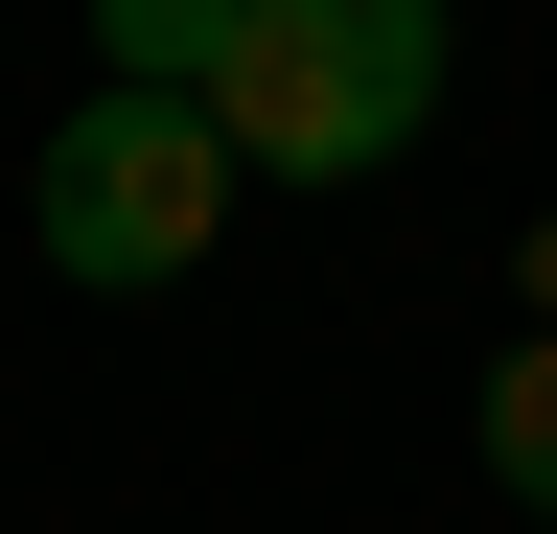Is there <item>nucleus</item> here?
<instances>
[{"label": "nucleus", "mask_w": 557, "mask_h": 534, "mask_svg": "<svg viewBox=\"0 0 557 534\" xmlns=\"http://www.w3.org/2000/svg\"><path fill=\"white\" fill-rule=\"evenodd\" d=\"M442 0H233V71H209V140L233 186H372L418 116H442Z\"/></svg>", "instance_id": "1"}, {"label": "nucleus", "mask_w": 557, "mask_h": 534, "mask_svg": "<svg viewBox=\"0 0 557 534\" xmlns=\"http://www.w3.org/2000/svg\"><path fill=\"white\" fill-rule=\"evenodd\" d=\"M24 233H47V280H94V302H163L209 233H233V140H209V94H70L47 116V163H24Z\"/></svg>", "instance_id": "2"}, {"label": "nucleus", "mask_w": 557, "mask_h": 534, "mask_svg": "<svg viewBox=\"0 0 557 534\" xmlns=\"http://www.w3.org/2000/svg\"><path fill=\"white\" fill-rule=\"evenodd\" d=\"M465 442H487V488H511V511L557 534V325H534L511 372H487V419H465Z\"/></svg>", "instance_id": "3"}, {"label": "nucleus", "mask_w": 557, "mask_h": 534, "mask_svg": "<svg viewBox=\"0 0 557 534\" xmlns=\"http://www.w3.org/2000/svg\"><path fill=\"white\" fill-rule=\"evenodd\" d=\"M116 24V94H209L233 71V0H94Z\"/></svg>", "instance_id": "4"}, {"label": "nucleus", "mask_w": 557, "mask_h": 534, "mask_svg": "<svg viewBox=\"0 0 557 534\" xmlns=\"http://www.w3.org/2000/svg\"><path fill=\"white\" fill-rule=\"evenodd\" d=\"M534 325H557V210H534Z\"/></svg>", "instance_id": "5"}]
</instances>
